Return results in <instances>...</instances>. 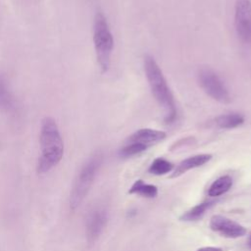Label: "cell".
<instances>
[{"label":"cell","mask_w":251,"mask_h":251,"mask_svg":"<svg viewBox=\"0 0 251 251\" xmlns=\"http://www.w3.org/2000/svg\"><path fill=\"white\" fill-rule=\"evenodd\" d=\"M40 156L37 162V173L45 174L57 166L64 155V141L56 121L45 117L41 121L39 132Z\"/></svg>","instance_id":"obj_1"},{"label":"cell","mask_w":251,"mask_h":251,"mask_svg":"<svg viewBox=\"0 0 251 251\" xmlns=\"http://www.w3.org/2000/svg\"><path fill=\"white\" fill-rule=\"evenodd\" d=\"M144 71L153 96L165 110V123L167 125L174 124L177 116L174 95L161 68L150 55H146L144 58Z\"/></svg>","instance_id":"obj_2"},{"label":"cell","mask_w":251,"mask_h":251,"mask_svg":"<svg viewBox=\"0 0 251 251\" xmlns=\"http://www.w3.org/2000/svg\"><path fill=\"white\" fill-rule=\"evenodd\" d=\"M103 163V154L94 153L80 168L70 193V209L76 210L87 195Z\"/></svg>","instance_id":"obj_3"},{"label":"cell","mask_w":251,"mask_h":251,"mask_svg":"<svg viewBox=\"0 0 251 251\" xmlns=\"http://www.w3.org/2000/svg\"><path fill=\"white\" fill-rule=\"evenodd\" d=\"M93 44L101 72L106 73L111 65L114 37L109 23L101 11L95 14L93 21Z\"/></svg>","instance_id":"obj_4"},{"label":"cell","mask_w":251,"mask_h":251,"mask_svg":"<svg viewBox=\"0 0 251 251\" xmlns=\"http://www.w3.org/2000/svg\"><path fill=\"white\" fill-rule=\"evenodd\" d=\"M202 89L212 99L226 104L231 101L230 93L220 75L210 68H201L197 75Z\"/></svg>","instance_id":"obj_5"},{"label":"cell","mask_w":251,"mask_h":251,"mask_svg":"<svg viewBox=\"0 0 251 251\" xmlns=\"http://www.w3.org/2000/svg\"><path fill=\"white\" fill-rule=\"evenodd\" d=\"M234 26L238 38L243 43L251 44V0H236Z\"/></svg>","instance_id":"obj_6"},{"label":"cell","mask_w":251,"mask_h":251,"mask_svg":"<svg viewBox=\"0 0 251 251\" xmlns=\"http://www.w3.org/2000/svg\"><path fill=\"white\" fill-rule=\"evenodd\" d=\"M108 221V213L103 207L91 209L85 219V235L89 243L95 242L101 235Z\"/></svg>","instance_id":"obj_7"},{"label":"cell","mask_w":251,"mask_h":251,"mask_svg":"<svg viewBox=\"0 0 251 251\" xmlns=\"http://www.w3.org/2000/svg\"><path fill=\"white\" fill-rule=\"evenodd\" d=\"M210 228L222 236L238 238L246 234V227L222 215H214L210 220Z\"/></svg>","instance_id":"obj_8"},{"label":"cell","mask_w":251,"mask_h":251,"mask_svg":"<svg viewBox=\"0 0 251 251\" xmlns=\"http://www.w3.org/2000/svg\"><path fill=\"white\" fill-rule=\"evenodd\" d=\"M166 132L153 128H140L134 131L126 139V142H136L147 147L154 145L166 138Z\"/></svg>","instance_id":"obj_9"},{"label":"cell","mask_w":251,"mask_h":251,"mask_svg":"<svg viewBox=\"0 0 251 251\" xmlns=\"http://www.w3.org/2000/svg\"><path fill=\"white\" fill-rule=\"evenodd\" d=\"M211 159H212V155L207 154V153L190 156V157L182 160L176 168H174L170 177L171 178L178 177L190 170L199 168V167L207 164Z\"/></svg>","instance_id":"obj_10"},{"label":"cell","mask_w":251,"mask_h":251,"mask_svg":"<svg viewBox=\"0 0 251 251\" xmlns=\"http://www.w3.org/2000/svg\"><path fill=\"white\" fill-rule=\"evenodd\" d=\"M0 110L6 113H12L16 110V98L7 77L3 74H0Z\"/></svg>","instance_id":"obj_11"},{"label":"cell","mask_w":251,"mask_h":251,"mask_svg":"<svg viewBox=\"0 0 251 251\" xmlns=\"http://www.w3.org/2000/svg\"><path fill=\"white\" fill-rule=\"evenodd\" d=\"M245 122V118L242 114L237 112H231L220 115L215 118L214 124L217 127L222 129H231L242 126Z\"/></svg>","instance_id":"obj_12"},{"label":"cell","mask_w":251,"mask_h":251,"mask_svg":"<svg viewBox=\"0 0 251 251\" xmlns=\"http://www.w3.org/2000/svg\"><path fill=\"white\" fill-rule=\"evenodd\" d=\"M232 177L228 175L222 176L215 179L208 189V195L210 197H219L226 193L232 186Z\"/></svg>","instance_id":"obj_13"},{"label":"cell","mask_w":251,"mask_h":251,"mask_svg":"<svg viewBox=\"0 0 251 251\" xmlns=\"http://www.w3.org/2000/svg\"><path fill=\"white\" fill-rule=\"evenodd\" d=\"M128 193L145 198H155L158 195V187L154 184L146 183L142 179H137L129 187Z\"/></svg>","instance_id":"obj_14"},{"label":"cell","mask_w":251,"mask_h":251,"mask_svg":"<svg viewBox=\"0 0 251 251\" xmlns=\"http://www.w3.org/2000/svg\"><path fill=\"white\" fill-rule=\"evenodd\" d=\"M214 201H205L202 203H199L189 210L182 213V215L179 217L180 221L184 222H193L201 219L205 213L214 205Z\"/></svg>","instance_id":"obj_15"},{"label":"cell","mask_w":251,"mask_h":251,"mask_svg":"<svg viewBox=\"0 0 251 251\" xmlns=\"http://www.w3.org/2000/svg\"><path fill=\"white\" fill-rule=\"evenodd\" d=\"M174 164L170 161L164 159V158H156L153 160V162L150 164L148 168V172L155 176H163L166 174H169L173 172L174 170Z\"/></svg>","instance_id":"obj_16"},{"label":"cell","mask_w":251,"mask_h":251,"mask_svg":"<svg viewBox=\"0 0 251 251\" xmlns=\"http://www.w3.org/2000/svg\"><path fill=\"white\" fill-rule=\"evenodd\" d=\"M147 148H148L147 146L140 143L126 142V144L120 149L119 156L121 158H129L144 152L145 150H147Z\"/></svg>","instance_id":"obj_17"},{"label":"cell","mask_w":251,"mask_h":251,"mask_svg":"<svg viewBox=\"0 0 251 251\" xmlns=\"http://www.w3.org/2000/svg\"><path fill=\"white\" fill-rule=\"evenodd\" d=\"M196 251H223L221 247H216V246H204L201 248H198Z\"/></svg>","instance_id":"obj_18"},{"label":"cell","mask_w":251,"mask_h":251,"mask_svg":"<svg viewBox=\"0 0 251 251\" xmlns=\"http://www.w3.org/2000/svg\"><path fill=\"white\" fill-rule=\"evenodd\" d=\"M249 246H250V248H251V235H250V237H249Z\"/></svg>","instance_id":"obj_19"}]
</instances>
